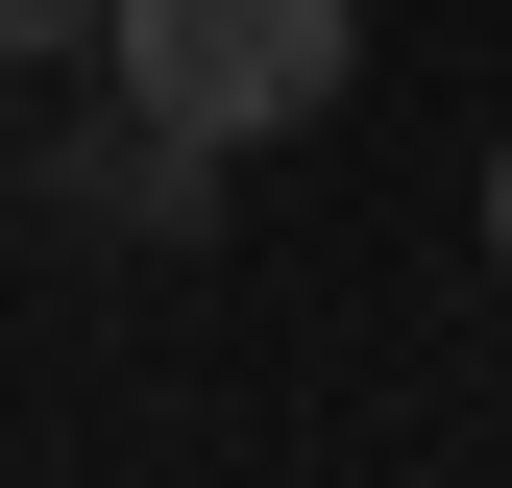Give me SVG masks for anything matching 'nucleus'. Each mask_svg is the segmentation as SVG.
<instances>
[{"mask_svg": "<svg viewBox=\"0 0 512 488\" xmlns=\"http://www.w3.org/2000/svg\"><path fill=\"white\" fill-rule=\"evenodd\" d=\"M488 244H512V147H488Z\"/></svg>", "mask_w": 512, "mask_h": 488, "instance_id": "nucleus-4", "label": "nucleus"}, {"mask_svg": "<svg viewBox=\"0 0 512 488\" xmlns=\"http://www.w3.org/2000/svg\"><path fill=\"white\" fill-rule=\"evenodd\" d=\"M220 171H244V147H196L171 98H98V122H25V147H0V196H25L49 244H196Z\"/></svg>", "mask_w": 512, "mask_h": 488, "instance_id": "nucleus-2", "label": "nucleus"}, {"mask_svg": "<svg viewBox=\"0 0 512 488\" xmlns=\"http://www.w3.org/2000/svg\"><path fill=\"white\" fill-rule=\"evenodd\" d=\"M49 49H98V0H0V74H49Z\"/></svg>", "mask_w": 512, "mask_h": 488, "instance_id": "nucleus-3", "label": "nucleus"}, {"mask_svg": "<svg viewBox=\"0 0 512 488\" xmlns=\"http://www.w3.org/2000/svg\"><path fill=\"white\" fill-rule=\"evenodd\" d=\"M122 98H171L196 147H293V122H342L366 74V0H98Z\"/></svg>", "mask_w": 512, "mask_h": 488, "instance_id": "nucleus-1", "label": "nucleus"}]
</instances>
